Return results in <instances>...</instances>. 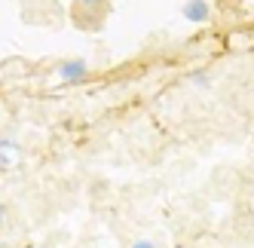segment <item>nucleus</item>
I'll list each match as a JSON object with an SVG mask.
<instances>
[{"label":"nucleus","mask_w":254,"mask_h":248,"mask_svg":"<svg viewBox=\"0 0 254 248\" xmlns=\"http://www.w3.org/2000/svg\"><path fill=\"white\" fill-rule=\"evenodd\" d=\"M59 80L62 83H86L92 67H89L86 59H67V62H59Z\"/></svg>","instance_id":"1"},{"label":"nucleus","mask_w":254,"mask_h":248,"mask_svg":"<svg viewBox=\"0 0 254 248\" xmlns=\"http://www.w3.org/2000/svg\"><path fill=\"white\" fill-rule=\"evenodd\" d=\"M184 19H187V22H196V25L208 22V19H211L208 0H187V3H184Z\"/></svg>","instance_id":"2"},{"label":"nucleus","mask_w":254,"mask_h":248,"mask_svg":"<svg viewBox=\"0 0 254 248\" xmlns=\"http://www.w3.org/2000/svg\"><path fill=\"white\" fill-rule=\"evenodd\" d=\"M15 153H19V144L12 138H0V159H12Z\"/></svg>","instance_id":"3"},{"label":"nucleus","mask_w":254,"mask_h":248,"mask_svg":"<svg viewBox=\"0 0 254 248\" xmlns=\"http://www.w3.org/2000/svg\"><path fill=\"white\" fill-rule=\"evenodd\" d=\"M129 248H156V245H153L150 239H135V242H132Z\"/></svg>","instance_id":"4"},{"label":"nucleus","mask_w":254,"mask_h":248,"mask_svg":"<svg viewBox=\"0 0 254 248\" xmlns=\"http://www.w3.org/2000/svg\"><path fill=\"white\" fill-rule=\"evenodd\" d=\"M193 80H196L199 86H205V83H208V80H205V74H202V70H196V74H193Z\"/></svg>","instance_id":"5"},{"label":"nucleus","mask_w":254,"mask_h":248,"mask_svg":"<svg viewBox=\"0 0 254 248\" xmlns=\"http://www.w3.org/2000/svg\"><path fill=\"white\" fill-rule=\"evenodd\" d=\"M3 221H6V205L0 202V227H3Z\"/></svg>","instance_id":"6"}]
</instances>
